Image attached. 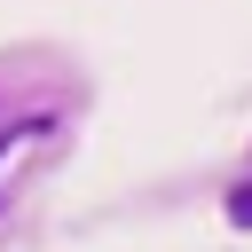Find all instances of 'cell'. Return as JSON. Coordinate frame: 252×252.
Wrapping results in <instances>:
<instances>
[{
    "mask_svg": "<svg viewBox=\"0 0 252 252\" xmlns=\"http://www.w3.org/2000/svg\"><path fill=\"white\" fill-rule=\"evenodd\" d=\"M228 228H252V181L228 189Z\"/></svg>",
    "mask_w": 252,
    "mask_h": 252,
    "instance_id": "obj_1",
    "label": "cell"
}]
</instances>
